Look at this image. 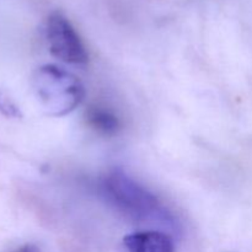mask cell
<instances>
[{
    "label": "cell",
    "instance_id": "cell-4",
    "mask_svg": "<svg viewBox=\"0 0 252 252\" xmlns=\"http://www.w3.org/2000/svg\"><path fill=\"white\" fill-rule=\"evenodd\" d=\"M127 252H174L172 239L157 230L128 234L123 240Z\"/></svg>",
    "mask_w": 252,
    "mask_h": 252
},
{
    "label": "cell",
    "instance_id": "cell-5",
    "mask_svg": "<svg viewBox=\"0 0 252 252\" xmlns=\"http://www.w3.org/2000/svg\"><path fill=\"white\" fill-rule=\"evenodd\" d=\"M86 120L94 129L103 134H115L120 129V120L115 113L101 106H90L86 111Z\"/></svg>",
    "mask_w": 252,
    "mask_h": 252
},
{
    "label": "cell",
    "instance_id": "cell-6",
    "mask_svg": "<svg viewBox=\"0 0 252 252\" xmlns=\"http://www.w3.org/2000/svg\"><path fill=\"white\" fill-rule=\"evenodd\" d=\"M14 252H41L38 250V248H36L34 245H24L21 248L16 249Z\"/></svg>",
    "mask_w": 252,
    "mask_h": 252
},
{
    "label": "cell",
    "instance_id": "cell-1",
    "mask_svg": "<svg viewBox=\"0 0 252 252\" xmlns=\"http://www.w3.org/2000/svg\"><path fill=\"white\" fill-rule=\"evenodd\" d=\"M31 85L44 111L56 117L70 113L85 97L83 83L70 71L54 64L36 69Z\"/></svg>",
    "mask_w": 252,
    "mask_h": 252
},
{
    "label": "cell",
    "instance_id": "cell-3",
    "mask_svg": "<svg viewBox=\"0 0 252 252\" xmlns=\"http://www.w3.org/2000/svg\"><path fill=\"white\" fill-rule=\"evenodd\" d=\"M46 36L52 56L64 63L84 65L89 54L71 22L62 12H52L47 19Z\"/></svg>",
    "mask_w": 252,
    "mask_h": 252
},
{
    "label": "cell",
    "instance_id": "cell-2",
    "mask_svg": "<svg viewBox=\"0 0 252 252\" xmlns=\"http://www.w3.org/2000/svg\"><path fill=\"white\" fill-rule=\"evenodd\" d=\"M105 189L118 208L135 218H152L162 211L154 194L120 170L106 177Z\"/></svg>",
    "mask_w": 252,
    "mask_h": 252
}]
</instances>
